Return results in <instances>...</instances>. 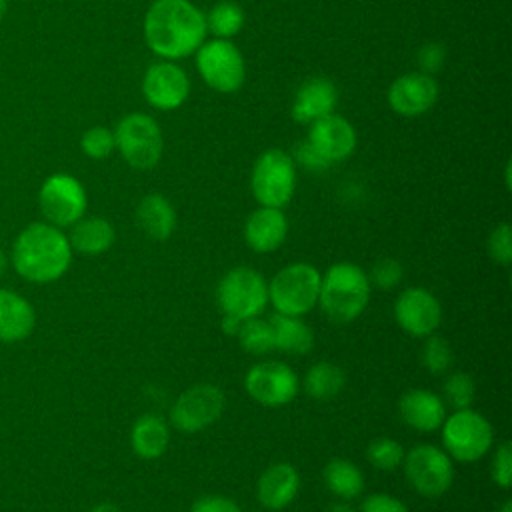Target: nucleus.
I'll use <instances>...</instances> for the list:
<instances>
[{"mask_svg": "<svg viewBox=\"0 0 512 512\" xmlns=\"http://www.w3.org/2000/svg\"><path fill=\"white\" fill-rule=\"evenodd\" d=\"M206 32V18L190 0H154L144 16V40L166 60L194 54Z\"/></svg>", "mask_w": 512, "mask_h": 512, "instance_id": "f257e3e1", "label": "nucleus"}, {"mask_svg": "<svg viewBox=\"0 0 512 512\" xmlns=\"http://www.w3.org/2000/svg\"><path fill=\"white\" fill-rule=\"evenodd\" d=\"M72 260L68 236L52 224H30L14 242L12 262L16 270L32 282H52L60 278Z\"/></svg>", "mask_w": 512, "mask_h": 512, "instance_id": "f03ea898", "label": "nucleus"}, {"mask_svg": "<svg viewBox=\"0 0 512 512\" xmlns=\"http://www.w3.org/2000/svg\"><path fill=\"white\" fill-rule=\"evenodd\" d=\"M368 274L354 262L332 264L320 280L318 304L334 324L356 320L370 302Z\"/></svg>", "mask_w": 512, "mask_h": 512, "instance_id": "7ed1b4c3", "label": "nucleus"}, {"mask_svg": "<svg viewBox=\"0 0 512 512\" xmlns=\"http://www.w3.org/2000/svg\"><path fill=\"white\" fill-rule=\"evenodd\" d=\"M322 274L308 262L280 268L268 282V302L278 314L304 316L318 304Z\"/></svg>", "mask_w": 512, "mask_h": 512, "instance_id": "20e7f679", "label": "nucleus"}, {"mask_svg": "<svg viewBox=\"0 0 512 512\" xmlns=\"http://www.w3.org/2000/svg\"><path fill=\"white\" fill-rule=\"evenodd\" d=\"M216 302L222 316L240 322L260 316L268 304V282L258 270L236 266L220 278L216 286Z\"/></svg>", "mask_w": 512, "mask_h": 512, "instance_id": "39448f33", "label": "nucleus"}, {"mask_svg": "<svg viewBox=\"0 0 512 512\" xmlns=\"http://www.w3.org/2000/svg\"><path fill=\"white\" fill-rule=\"evenodd\" d=\"M440 430L444 452L458 462H476L486 456L494 444L492 424L472 408L446 414Z\"/></svg>", "mask_w": 512, "mask_h": 512, "instance_id": "423d86ee", "label": "nucleus"}, {"mask_svg": "<svg viewBox=\"0 0 512 512\" xmlns=\"http://www.w3.org/2000/svg\"><path fill=\"white\" fill-rule=\"evenodd\" d=\"M250 188L260 206H286L296 190L294 158L280 148H270L262 152L254 162Z\"/></svg>", "mask_w": 512, "mask_h": 512, "instance_id": "0eeeda50", "label": "nucleus"}, {"mask_svg": "<svg viewBox=\"0 0 512 512\" xmlns=\"http://www.w3.org/2000/svg\"><path fill=\"white\" fill-rule=\"evenodd\" d=\"M116 148L122 158L138 170H148L156 166L162 158L164 138L158 122L148 114H128L114 130Z\"/></svg>", "mask_w": 512, "mask_h": 512, "instance_id": "6e6552de", "label": "nucleus"}, {"mask_svg": "<svg viewBox=\"0 0 512 512\" xmlns=\"http://www.w3.org/2000/svg\"><path fill=\"white\" fill-rule=\"evenodd\" d=\"M402 464L410 486L426 498L442 496L454 482L452 458L434 444L414 446L408 454H404Z\"/></svg>", "mask_w": 512, "mask_h": 512, "instance_id": "1a4fd4ad", "label": "nucleus"}, {"mask_svg": "<svg viewBox=\"0 0 512 512\" xmlns=\"http://www.w3.org/2000/svg\"><path fill=\"white\" fill-rule=\"evenodd\" d=\"M196 68L202 80L222 94L236 92L246 78V64L240 50L224 38L200 44L196 50Z\"/></svg>", "mask_w": 512, "mask_h": 512, "instance_id": "9d476101", "label": "nucleus"}, {"mask_svg": "<svg viewBox=\"0 0 512 512\" xmlns=\"http://www.w3.org/2000/svg\"><path fill=\"white\" fill-rule=\"evenodd\" d=\"M248 396L266 408H278L292 402L300 390L296 372L280 360L256 362L244 378Z\"/></svg>", "mask_w": 512, "mask_h": 512, "instance_id": "9b49d317", "label": "nucleus"}, {"mask_svg": "<svg viewBox=\"0 0 512 512\" xmlns=\"http://www.w3.org/2000/svg\"><path fill=\"white\" fill-rule=\"evenodd\" d=\"M226 408L224 392L214 384L186 388L170 408V422L180 432L192 434L212 426Z\"/></svg>", "mask_w": 512, "mask_h": 512, "instance_id": "f8f14e48", "label": "nucleus"}, {"mask_svg": "<svg viewBox=\"0 0 512 512\" xmlns=\"http://www.w3.org/2000/svg\"><path fill=\"white\" fill-rule=\"evenodd\" d=\"M86 204L84 186L68 174H54L40 188V210L52 226H72L84 216Z\"/></svg>", "mask_w": 512, "mask_h": 512, "instance_id": "ddd939ff", "label": "nucleus"}, {"mask_svg": "<svg viewBox=\"0 0 512 512\" xmlns=\"http://www.w3.org/2000/svg\"><path fill=\"white\" fill-rule=\"evenodd\" d=\"M394 320L406 334L426 338L440 326L442 306L430 290L410 286L394 300Z\"/></svg>", "mask_w": 512, "mask_h": 512, "instance_id": "4468645a", "label": "nucleus"}, {"mask_svg": "<svg viewBox=\"0 0 512 512\" xmlns=\"http://www.w3.org/2000/svg\"><path fill=\"white\" fill-rule=\"evenodd\" d=\"M142 92L150 106L156 110H176L190 94L186 72L172 62L152 64L142 80Z\"/></svg>", "mask_w": 512, "mask_h": 512, "instance_id": "2eb2a0df", "label": "nucleus"}, {"mask_svg": "<svg viewBox=\"0 0 512 512\" xmlns=\"http://www.w3.org/2000/svg\"><path fill=\"white\" fill-rule=\"evenodd\" d=\"M438 100V84L430 74L408 72L398 76L388 88V104L400 116H420Z\"/></svg>", "mask_w": 512, "mask_h": 512, "instance_id": "dca6fc26", "label": "nucleus"}, {"mask_svg": "<svg viewBox=\"0 0 512 512\" xmlns=\"http://www.w3.org/2000/svg\"><path fill=\"white\" fill-rule=\"evenodd\" d=\"M308 142L328 164H332L346 160L354 152L356 130L346 118L332 112L310 124Z\"/></svg>", "mask_w": 512, "mask_h": 512, "instance_id": "f3484780", "label": "nucleus"}, {"mask_svg": "<svg viewBox=\"0 0 512 512\" xmlns=\"http://www.w3.org/2000/svg\"><path fill=\"white\" fill-rule=\"evenodd\" d=\"M288 236V220L282 208L260 206L244 222V240L256 254H268L282 246Z\"/></svg>", "mask_w": 512, "mask_h": 512, "instance_id": "a211bd4d", "label": "nucleus"}, {"mask_svg": "<svg viewBox=\"0 0 512 512\" xmlns=\"http://www.w3.org/2000/svg\"><path fill=\"white\" fill-rule=\"evenodd\" d=\"M300 490V474L288 462L270 464L258 478L256 498L266 510H284Z\"/></svg>", "mask_w": 512, "mask_h": 512, "instance_id": "6ab92c4d", "label": "nucleus"}, {"mask_svg": "<svg viewBox=\"0 0 512 512\" xmlns=\"http://www.w3.org/2000/svg\"><path fill=\"white\" fill-rule=\"evenodd\" d=\"M402 420L418 432H434L446 418V402L426 388L406 390L398 402Z\"/></svg>", "mask_w": 512, "mask_h": 512, "instance_id": "aec40b11", "label": "nucleus"}, {"mask_svg": "<svg viewBox=\"0 0 512 512\" xmlns=\"http://www.w3.org/2000/svg\"><path fill=\"white\" fill-rule=\"evenodd\" d=\"M338 102L336 86L328 78H308L296 92L292 102V118L298 124H312L334 112Z\"/></svg>", "mask_w": 512, "mask_h": 512, "instance_id": "412c9836", "label": "nucleus"}, {"mask_svg": "<svg viewBox=\"0 0 512 512\" xmlns=\"http://www.w3.org/2000/svg\"><path fill=\"white\" fill-rule=\"evenodd\" d=\"M138 228L152 240H166L176 228V212L162 194H148L136 208Z\"/></svg>", "mask_w": 512, "mask_h": 512, "instance_id": "4be33fe9", "label": "nucleus"}, {"mask_svg": "<svg viewBox=\"0 0 512 512\" xmlns=\"http://www.w3.org/2000/svg\"><path fill=\"white\" fill-rule=\"evenodd\" d=\"M268 322L272 326L274 350L294 354V356L308 354L312 350L314 332L302 320V316H286V314L274 312V316Z\"/></svg>", "mask_w": 512, "mask_h": 512, "instance_id": "5701e85b", "label": "nucleus"}, {"mask_svg": "<svg viewBox=\"0 0 512 512\" xmlns=\"http://www.w3.org/2000/svg\"><path fill=\"white\" fill-rule=\"evenodd\" d=\"M132 450L144 460L160 458L170 444L168 424L156 414L140 416L130 430Z\"/></svg>", "mask_w": 512, "mask_h": 512, "instance_id": "b1692460", "label": "nucleus"}, {"mask_svg": "<svg viewBox=\"0 0 512 512\" xmlns=\"http://www.w3.org/2000/svg\"><path fill=\"white\" fill-rule=\"evenodd\" d=\"M34 328L32 306L10 290H0V340L14 342L26 338Z\"/></svg>", "mask_w": 512, "mask_h": 512, "instance_id": "393cba45", "label": "nucleus"}, {"mask_svg": "<svg viewBox=\"0 0 512 512\" xmlns=\"http://www.w3.org/2000/svg\"><path fill=\"white\" fill-rule=\"evenodd\" d=\"M114 226L100 216H90V218H80L78 222L72 224L70 232V246L82 254H102L114 244Z\"/></svg>", "mask_w": 512, "mask_h": 512, "instance_id": "a878e982", "label": "nucleus"}, {"mask_svg": "<svg viewBox=\"0 0 512 512\" xmlns=\"http://www.w3.org/2000/svg\"><path fill=\"white\" fill-rule=\"evenodd\" d=\"M324 482L328 490L342 500H352L364 490L362 470L344 458H334L324 466Z\"/></svg>", "mask_w": 512, "mask_h": 512, "instance_id": "bb28decb", "label": "nucleus"}, {"mask_svg": "<svg viewBox=\"0 0 512 512\" xmlns=\"http://www.w3.org/2000/svg\"><path fill=\"white\" fill-rule=\"evenodd\" d=\"M346 384V374L340 366L332 362H316L308 368L304 376V392L314 400L336 398Z\"/></svg>", "mask_w": 512, "mask_h": 512, "instance_id": "cd10ccee", "label": "nucleus"}, {"mask_svg": "<svg viewBox=\"0 0 512 512\" xmlns=\"http://www.w3.org/2000/svg\"><path fill=\"white\" fill-rule=\"evenodd\" d=\"M206 18V30H210L216 38L230 40L244 26V10L230 0H220L214 4Z\"/></svg>", "mask_w": 512, "mask_h": 512, "instance_id": "c85d7f7f", "label": "nucleus"}, {"mask_svg": "<svg viewBox=\"0 0 512 512\" xmlns=\"http://www.w3.org/2000/svg\"><path fill=\"white\" fill-rule=\"evenodd\" d=\"M236 338L248 354L262 356L274 350V338H272V326L268 320L254 316L248 320H242L236 332Z\"/></svg>", "mask_w": 512, "mask_h": 512, "instance_id": "c756f323", "label": "nucleus"}, {"mask_svg": "<svg viewBox=\"0 0 512 512\" xmlns=\"http://www.w3.org/2000/svg\"><path fill=\"white\" fill-rule=\"evenodd\" d=\"M404 448L400 446V442H396L394 438H388V436H380V438H374L368 448H366V456H368V462L378 468V470H384V472H392L396 470L402 460H404Z\"/></svg>", "mask_w": 512, "mask_h": 512, "instance_id": "7c9ffc66", "label": "nucleus"}, {"mask_svg": "<svg viewBox=\"0 0 512 512\" xmlns=\"http://www.w3.org/2000/svg\"><path fill=\"white\" fill-rule=\"evenodd\" d=\"M476 398V384L470 374L466 372H454L444 382V400L454 410L472 408Z\"/></svg>", "mask_w": 512, "mask_h": 512, "instance_id": "2f4dec72", "label": "nucleus"}, {"mask_svg": "<svg viewBox=\"0 0 512 512\" xmlns=\"http://www.w3.org/2000/svg\"><path fill=\"white\" fill-rule=\"evenodd\" d=\"M452 348L442 336L430 334L426 336L424 348H422V364L432 374H444L452 366Z\"/></svg>", "mask_w": 512, "mask_h": 512, "instance_id": "473e14b6", "label": "nucleus"}, {"mask_svg": "<svg viewBox=\"0 0 512 512\" xmlns=\"http://www.w3.org/2000/svg\"><path fill=\"white\" fill-rule=\"evenodd\" d=\"M80 146H82L86 156H90L94 160H102V158L110 156L112 150L116 148L114 132H110L104 126H94V128L84 132V136L80 140Z\"/></svg>", "mask_w": 512, "mask_h": 512, "instance_id": "72a5a7b5", "label": "nucleus"}, {"mask_svg": "<svg viewBox=\"0 0 512 512\" xmlns=\"http://www.w3.org/2000/svg\"><path fill=\"white\" fill-rule=\"evenodd\" d=\"M488 254L500 266H510L512 262V228L508 222L498 224L488 236Z\"/></svg>", "mask_w": 512, "mask_h": 512, "instance_id": "f704fd0d", "label": "nucleus"}, {"mask_svg": "<svg viewBox=\"0 0 512 512\" xmlns=\"http://www.w3.org/2000/svg\"><path fill=\"white\" fill-rule=\"evenodd\" d=\"M402 276H404V268L396 258H380L374 262V266L368 274V280H370V284H374L382 290H390L400 284Z\"/></svg>", "mask_w": 512, "mask_h": 512, "instance_id": "c9c22d12", "label": "nucleus"}, {"mask_svg": "<svg viewBox=\"0 0 512 512\" xmlns=\"http://www.w3.org/2000/svg\"><path fill=\"white\" fill-rule=\"evenodd\" d=\"M490 474H492V480L508 490L510 484H512V444L510 442H500L494 450V456H492V464H490Z\"/></svg>", "mask_w": 512, "mask_h": 512, "instance_id": "e433bc0d", "label": "nucleus"}, {"mask_svg": "<svg viewBox=\"0 0 512 512\" xmlns=\"http://www.w3.org/2000/svg\"><path fill=\"white\" fill-rule=\"evenodd\" d=\"M360 512H410L408 506L398 500L396 496L390 494H382V492H374L368 494L362 504H360Z\"/></svg>", "mask_w": 512, "mask_h": 512, "instance_id": "4c0bfd02", "label": "nucleus"}, {"mask_svg": "<svg viewBox=\"0 0 512 512\" xmlns=\"http://www.w3.org/2000/svg\"><path fill=\"white\" fill-rule=\"evenodd\" d=\"M190 512H242V508L228 496H220V494H208V496H200Z\"/></svg>", "mask_w": 512, "mask_h": 512, "instance_id": "58836bf2", "label": "nucleus"}, {"mask_svg": "<svg viewBox=\"0 0 512 512\" xmlns=\"http://www.w3.org/2000/svg\"><path fill=\"white\" fill-rule=\"evenodd\" d=\"M444 58H446V50L442 44H436V42L422 46L418 52V62L424 74H432L440 70L444 64Z\"/></svg>", "mask_w": 512, "mask_h": 512, "instance_id": "ea45409f", "label": "nucleus"}, {"mask_svg": "<svg viewBox=\"0 0 512 512\" xmlns=\"http://www.w3.org/2000/svg\"><path fill=\"white\" fill-rule=\"evenodd\" d=\"M294 156L296 160L308 168V170H314V172H320V170H326L330 164L314 150V146L306 140V142H298V146L294 148Z\"/></svg>", "mask_w": 512, "mask_h": 512, "instance_id": "a19ab883", "label": "nucleus"}, {"mask_svg": "<svg viewBox=\"0 0 512 512\" xmlns=\"http://www.w3.org/2000/svg\"><path fill=\"white\" fill-rule=\"evenodd\" d=\"M328 512H354L346 502H338V504H332L330 508H328Z\"/></svg>", "mask_w": 512, "mask_h": 512, "instance_id": "79ce46f5", "label": "nucleus"}, {"mask_svg": "<svg viewBox=\"0 0 512 512\" xmlns=\"http://www.w3.org/2000/svg\"><path fill=\"white\" fill-rule=\"evenodd\" d=\"M92 512H120L118 508H114L112 504H98Z\"/></svg>", "mask_w": 512, "mask_h": 512, "instance_id": "37998d69", "label": "nucleus"}, {"mask_svg": "<svg viewBox=\"0 0 512 512\" xmlns=\"http://www.w3.org/2000/svg\"><path fill=\"white\" fill-rule=\"evenodd\" d=\"M498 512H512V502H510V500H504Z\"/></svg>", "mask_w": 512, "mask_h": 512, "instance_id": "c03bdc74", "label": "nucleus"}, {"mask_svg": "<svg viewBox=\"0 0 512 512\" xmlns=\"http://www.w3.org/2000/svg\"><path fill=\"white\" fill-rule=\"evenodd\" d=\"M6 8H8V2L6 0H0V18L4 16V12H6Z\"/></svg>", "mask_w": 512, "mask_h": 512, "instance_id": "a18cd8bd", "label": "nucleus"}, {"mask_svg": "<svg viewBox=\"0 0 512 512\" xmlns=\"http://www.w3.org/2000/svg\"><path fill=\"white\" fill-rule=\"evenodd\" d=\"M2 268H4V254H2V250H0V272H2Z\"/></svg>", "mask_w": 512, "mask_h": 512, "instance_id": "49530a36", "label": "nucleus"}]
</instances>
